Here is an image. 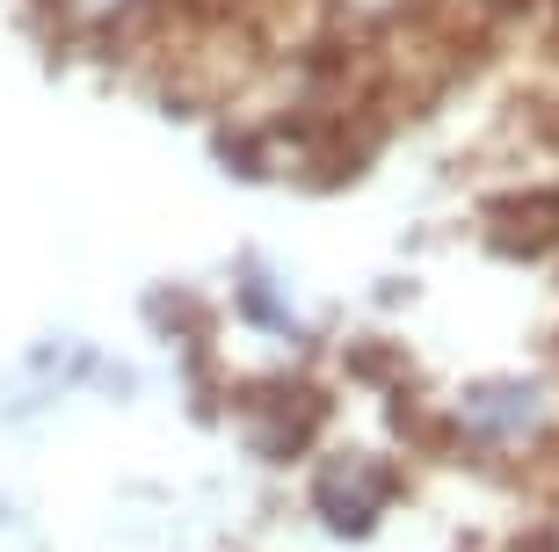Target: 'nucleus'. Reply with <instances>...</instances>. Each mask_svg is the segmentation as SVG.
Wrapping results in <instances>:
<instances>
[{"mask_svg": "<svg viewBox=\"0 0 559 552\" xmlns=\"http://www.w3.org/2000/svg\"><path fill=\"white\" fill-rule=\"evenodd\" d=\"M160 8L167 0H29L44 37L66 44V51H95V59H117Z\"/></svg>", "mask_w": 559, "mask_h": 552, "instance_id": "20e7f679", "label": "nucleus"}, {"mask_svg": "<svg viewBox=\"0 0 559 552\" xmlns=\"http://www.w3.org/2000/svg\"><path fill=\"white\" fill-rule=\"evenodd\" d=\"M233 430L248 436L262 466H312L320 436H328V392L306 371H270V378H240L226 392Z\"/></svg>", "mask_w": 559, "mask_h": 552, "instance_id": "f03ea898", "label": "nucleus"}, {"mask_svg": "<svg viewBox=\"0 0 559 552\" xmlns=\"http://www.w3.org/2000/svg\"><path fill=\"white\" fill-rule=\"evenodd\" d=\"M233 306H240V320H248L254 334H276V342L312 349V328H298V306H290L284 277H276L270 262H240L233 269Z\"/></svg>", "mask_w": 559, "mask_h": 552, "instance_id": "39448f33", "label": "nucleus"}, {"mask_svg": "<svg viewBox=\"0 0 559 552\" xmlns=\"http://www.w3.org/2000/svg\"><path fill=\"white\" fill-rule=\"evenodd\" d=\"M559 436V378L516 371V378H473L451 408L429 422L436 450H457L473 466H523Z\"/></svg>", "mask_w": 559, "mask_h": 552, "instance_id": "f257e3e1", "label": "nucleus"}, {"mask_svg": "<svg viewBox=\"0 0 559 552\" xmlns=\"http://www.w3.org/2000/svg\"><path fill=\"white\" fill-rule=\"evenodd\" d=\"M306 502L334 538H371L400 502V466H385L371 450H320L306 472Z\"/></svg>", "mask_w": 559, "mask_h": 552, "instance_id": "7ed1b4c3", "label": "nucleus"}]
</instances>
